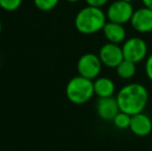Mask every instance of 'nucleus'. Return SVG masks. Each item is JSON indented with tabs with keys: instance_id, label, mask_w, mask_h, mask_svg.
Wrapping results in <instances>:
<instances>
[{
	"instance_id": "f8f14e48",
	"label": "nucleus",
	"mask_w": 152,
	"mask_h": 151,
	"mask_svg": "<svg viewBox=\"0 0 152 151\" xmlns=\"http://www.w3.org/2000/svg\"><path fill=\"white\" fill-rule=\"evenodd\" d=\"M93 88L94 94L98 98L114 96L116 92V86H115L114 81L108 77H98L95 80H93Z\"/></svg>"
},
{
	"instance_id": "20e7f679",
	"label": "nucleus",
	"mask_w": 152,
	"mask_h": 151,
	"mask_svg": "<svg viewBox=\"0 0 152 151\" xmlns=\"http://www.w3.org/2000/svg\"><path fill=\"white\" fill-rule=\"evenodd\" d=\"M122 52L125 60L138 64L148 56V46L143 38L138 36L129 37L122 44Z\"/></svg>"
},
{
	"instance_id": "412c9836",
	"label": "nucleus",
	"mask_w": 152,
	"mask_h": 151,
	"mask_svg": "<svg viewBox=\"0 0 152 151\" xmlns=\"http://www.w3.org/2000/svg\"><path fill=\"white\" fill-rule=\"evenodd\" d=\"M1 31H2V24H1V21H0V34H1Z\"/></svg>"
},
{
	"instance_id": "4468645a",
	"label": "nucleus",
	"mask_w": 152,
	"mask_h": 151,
	"mask_svg": "<svg viewBox=\"0 0 152 151\" xmlns=\"http://www.w3.org/2000/svg\"><path fill=\"white\" fill-rule=\"evenodd\" d=\"M130 119H132V116L122 111H119L118 114L114 117V119L112 120L113 124L115 125V127L119 129H126L129 128L130 125Z\"/></svg>"
},
{
	"instance_id": "9b49d317",
	"label": "nucleus",
	"mask_w": 152,
	"mask_h": 151,
	"mask_svg": "<svg viewBox=\"0 0 152 151\" xmlns=\"http://www.w3.org/2000/svg\"><path fill=\"white\" fill-rule=\"evenodd\" d=\"M102 32L108 40V42H112V44H123L126 39V30L122 24L114 22H108L102 28Z\"/></svg>"
},
{
	"instance_id": "9d476101",
	"label": "nucleus",
	"mask_w": 152,
	"mask_h": 151,
	"mask_svg": "<svg viewBox=\"0 0 152 151\" xmlns=\"http://www.w3.org/2000/svg\"><path fill=\"white\" fill-rule=\"evenodd\" d=\"M120 111L116 97H104L98 98L96 103V113L104 121H112L114 117Z\"/></svg>"
},
{
	"instance_id": "6e6552de",
	"label": "nucleus",
	"mask_w": 152,
	"mask_h": 151,
	"mask_svg": "<svg viewBox=\"0 0 152 151\" xmlns=\"http://www.w3.org/2000/svg\"><path fill=\"white\" fill-rule=\"evenodd\" d=\"M129 23L139 33L152 32V9L145 6L136 9Z\"/></svg>"
},
{
	"instance_id": "1a4fd4ad",
	"label": "nucleus",
	"mask_w": 152,
	"mask_h": 151,
	"mask_svg": "<svg viewBox=\"0 0 152 151\" xmlns=\"http://www.w3.org/2000/svg\"><path fill=\"white\" fill-rule=\"evenodd\" d=\"M129 129L134 136L140 138L147 137L152 131V120L144 112L132 115L130 119Z\"/></svg>"
},
{
	"instance_id": "a211bd4d",
	"label": "nucleus",
	"mask_w": 152,
	"mask_h": 151,
	"mask_svg": "<svg viewBox=\"0 0 152 151\" xmlns=\"http://www.w3.org/2000/svg\"><path fill=\"white\" fill-rule=\"evenodd\" d=\"M109 1L110 0H85L87 5L94 6V7H100V8L106 5V4H108Z\"/></svg>"
},
{
	"instance_id": "6ab92c4d",
	"label": "nucleus",
	"mask_w": 152,
	"mask_h": 151,
	"mask_svg": "<svg viewBox=\"0 0 152 151\" xmlns=\"http://www.w3.org/2000/svg\"><path fill=\"white\" fill-rule=\"evenodd\" d=\"M143 3V5L145 6V7H148L152 9V0H141Z\"/></svg>"
},
{
	"instance_id": "423d86ee",
	"label": "nucleus",
	"mask_w": 152,
	"mask_h": 151,
	"mask_svg": "<svg viewBox=\"0 0 152 151\" xmlns=\"http://www.w3.org/2000/svg\"><path fill=\"white\" fill-rule=\"evenodd\" d=\"M134 12V6L130 2L124 0H116L108 6L106 15L107 19L110 22L124 25L130 22Z\"/></svg>"
},
{
	"instance_id": "f257e3e1",
	"label": "nucleus",
	"mask_w": 152,
	"mask_h": 151,
	"mask_svg": "<svg viewBox=\"0 0 152 151\" xmlns=\"http://www.w3.org/2000/svg\"><path fill=\"white\" fill-rule=\"evenodd\" d=\"M115 97L120 111L132 116L145 110L148 104L149 93L143 84L129 83L122 86Z\"/></svg>"
},
{
	"instance_id": "7ed1b4c3",
	"label": "nucleus",
	"mask_w": 152,
	"mask_h": 151,
	"mask_svg": "<svg viewBox=\"0 0 152 151\" xmlns=\"http://www.w3.org/2000/svg\"><path fill=\"white\" fill-rule=\"evenodd\" d=\"M67 99L74 105H84L93 97V81L82 76H76L67 82L65 87Z\"/></svg>"
},
{
	"instance_id": "f3484780",
	"label": "nucleus",
	"mask_w": 152,
	"mask_h": 151,
	"mask_svg": "<svg viewBox=\"0 0 152 151\" xmlns=\"http://www.w3.org/2000/svg\"><path fill=\"white\" fill-rule=\"evenodd\" d=\"M145 74L148 80L152 82V53L145 59Z\"/></svg>"
},
{
	"instance_id": "dca6fc26",
	"label": "nucleus",
	"mask_w": 152,
	"mask_h": 151,
	"mask_svg": "<svg viewBox=\"0 0 152 151\" xmlns=\"http://www.w3.org/2000/svg\"><path fill=\"white\" fill-rule=\"evenodd\" d=\"M23 0H0V7L5 12H15L21 5Z\"/></svg>"
},
{
	"instance_id": "0eeeda50",
	"label": "nucleus",
	"mask_w": 152,
	"mask_h": 151,
	"mask_svg": "<svg viewBox=\"0 0 152 151\" xmlns=\"http://www.w3.org/2000/svg\"><path fill=\"white\" fill-rule=\"evenodd\" d=\"M97 55L102 65L110 69H116L124 60L122 47L112 42H106L104 44H102Z\"/></svg>"
},
{
	"instance_id": "ddd939ff",
	"label": "nucleus",
	"mask_w": 152,
	"mask_h": 151,
	"mask_svg": "<svg viewBox=\"0 0 152 151\" xmlns=\"http://www.w3.org/2000/svg\"><path fill=\"white\" fill-rule=\"evenodd\" d=\"M116 74L121 80H130L137 74V64L132 61L124 59L123 61L116 67Z\"/></svg>"
},
{
	"instance_id": "f03ea898",
	"label": "nucleus",
	"mask_w": 152,
	"mask_h": 151,
	"mask_svg": "<svg viewBox=\"0 0 152 151\" xmlns=\"http://www.w3.org/2000/svg\"><path fill=\"white\" fill-rule=\"evenodd\" d=\"M107 22V15L102 8L87 5L76 15L75 27L82 34L90 35L102 31Z\"/></svg>"
},
{
	"instance_id": "aec40b11",
	"label": "nucleus",
	"mask_w": 152,
	"mask_h": 151,
	"mask_svg": "<svg viewBox=\"0 0 152 151\" xmlns=\"http://www.w3.org/2000/svg\"><path fill=\"white\" fill-rule=\"evenodd\" d=\"M64 1L69 2V3H77V2H79L80 0H64Z\"/></svg>"
},
{
	"instance_id": "39448f33",
	"label": "nucleus",
	"mask_w": 152,
	"mask_h": 151,
	"mask_svg": "<svg viewBox=\"0 0 152 151\" xmlns=\"http://www.w3.org/2000/svg\"><path fill=\"white\" fill-rule=\"evenodd\" d=\"M102 63L98 55L93 53H85L77 62V71L79 75L89 80H95L100 75Z\"/></svg>"
},
{
	"instance_id": "2eb2a0df",
	"label": "nucleus",
	"mask_w": 152,
	"mask_h": 151,
	"mask_svg": "<svg viewBox=\"0 0 152 151\" xmlns=\"http://www.w3.org/2000/svg\"><path fill=\"white\" fill-rule=\"evenodd\" d=\"M60 0H33V3L37 9L42 12H50L58 5Z\"/></svg>"
},
{
	"instance_id": "4be33fe9",
	"label": "nucleus",
	"mask_w": 152,
	"mask_h": 151,
	"mask_svg": "<svg viewBox=\"0 0 152 151\" xmlns=\"http://www.w3.org/2000/svg\"><path fill=\"white\" fill-rule=\"evenodd\" d=\"M124 1H127V2H130V3H132V2L134 1V0H124Z\"/></svg>"
},
{
	"instance_id": "5701e85b",
	"label": "nucleus",
	"mask_w": 152,
	"mask_h": 151,
	"mask_svg": "<svg viewBox=\"0 0 152 151\" xmlns=\"http://www.w3.org/2000/svg\"><path fill=\"white\" fill-rule=\"evenodd\" d=\"M149 151H152V149H151V150H149Z\"/></svg>"
}]
</instances>
